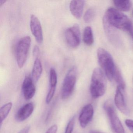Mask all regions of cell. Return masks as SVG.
<instances>
[{
    "instance_id": "cell-1",
    "label": "cell",
    "mask_w": 133,
    "mask_h": 133,
    "mask_svg": "<svg viewBox=\"0 0 133 133\" xmlns=\"http://www.w3.org/2000/svg\"><path fill=\"white\" fill-rule=\"evenodd\" d=\"M104 17L110 25L120 30L129 31L132 27L131 22L128 17L115 8H108Z\"/></svg>"
},
{
    "instance_id": "cell-2",
    "label": "cell",
    "mask_w": 133,
    "mask_h": 133,
    "mask_svg": "<svg viewBox=\"0 0 133 133\" xmlns=\"http://www.w3.org/2000/svg\"><path fill=\"white\" fill-rule=\"evenodd\" d=\"M106 76L98 68H95L92 75L90 85V93L92 98H97L102 96L105 92L107 87Z\"/></svg>"
},
{
    "instance_id": "cell-3",
    "label": "cell",
    "mask_w": 133,
    "mask_h": 133,
    "mask_svg": "<svg viewBox=\"0 0 133 133\" xmlns=\"http://www.w3.org/2000/svg\"><path fill=\"white\" fill-rule=\"evenodd\" d=\"M97 57L99 64L109 81H112L117 68L113 59L109 53L102 48L97 50Z\"/></svg>"
},
{
    "instance_id": "cell-4",
    "label": "cell",
    "mask_w": 133,
    "mask_h": 133,
    "mask_svg": "<svg viewBox=\"0 0 133 133\" xmlns=\"http://www.w3.org/2000/svg\"><path fill=\"white\" fill-rule=\"evenodd\" d=\"M31 43L30 36H25L22 38L17 43L15 54L17 63L20 68L23 67L27 61Z\"/></svg>"
},
{
    "instance_id": "cell-5",
    "label": "cell",
    "mask_w": 133,
    "mask_h": 133,
    "mask_svg": "<svg viewBox=\"0 0 133 133\" xmlns=\"http://www.w3.org/2000/svg\"><path fill=\"white\" fill-rule=\"evenodd\" d=\"M77 68L72 67L68 71L64 78L61 89L63 99L68 98L73 93L77 80Z\"/></svg>"
},
{
    "instance_id": "cell-6",
    "label": "cell",
    "mask_w": 133,
    "mask_h": 133,
    "mask_svg": "<svg viewBox=\"0 0 133 133\" xmlns=\"http://www.w3.org/2000/svg\"><path fill=\"white\" fill-rule=\"evenodd\" d=\"M104 108L109 117L111 128L114 133H125L123 125L112 104L107 103L105 104Z\"/></svg>"
},
{
    "instance_id": "cell-7",
    "label": "cell",
    "mask_w": 133,
    "mask_h": 133,
    "mask_svg": "<svg viewBox=\"0 0 133 133\" xmlns=\"http://www.w3.org/2000/svg\"><path fill=\"white\" fill-rule=\"evenodd\" d=\"M65 39L68 45L73 48L79 46L81 43V31L78 24L68 28L64 33Z\"/></svg>"
},
{
    "instance_id": "cell-8",
    "label": "cell",
    "mask_w": 133,
    "mask_h": 133,
    "mask_svg": "<svg viewBox=\"0 0 133 133\" xmlns=\"http://www.w3.org/2000/svg\"><path fill=\"white\" fill-rule=\"evenodd\" d=\"M30 27L31 32L38 43L43 42L42 28L40 21L35 15L32 14L30 17Z\"/></svg>"
},
{
    "instance_id": "cell-9",
    "label": "cell",
    "mask_w": 133,
    "mask_h": 133,
    "mask_svg": "<svg viewBox=\"0 0 133 133\" xmlns=\"http://www.w3.org/2000/svg\"><path fill=\"white\" fill-rule=\"evenodd\" d=\"M103 22L104 31L109 41L115 45H119L121 43L120 38L116 28L108 22L104 16Z\"/></svg>"
},
{
    "instance_id": "cell-10",
    "label": "cell",
    "mask_w": 133,
    "mask_h": 133,
    "mask_svg": "<svg viewBox=\"0 0 133 133\" xmlns=\"http://www.w3.org/2000/svg\"><path fill=\"white\" fill-rule=\"evenodd\" d=\"M22 91L24 97L26 100L31 99L35 94L36 88L31 77L26 76L22 85Z\"/></svg>"
},
{
    "instance_id": "cell-11",
    "label": "cell",
    "mask_w": 133,
    "mask_h": 133,
    "mask_svg": "<svg viewBox=\"0 0 133 133\" xmlns=\"http://www.w3.org/2000/svg\"><path fill=\"white\" fill-rule=\"evenodd\" d=\"M94 114V109L92 105L87 104L83 107L79 115V123L82 128H85L91 121Z\"/></svg>"
},
{
    "instance_id": "cell-12",
    "label": "cell",
    "mask_w": 133,
    "mask_h": 133,
    "mask_svg": "<svg viewBox=\"0 0 133 133\" xmlns=\"http://www.w3.org/2000/svg\"><path fill=\"white\" fill-rule=\"evenodd\" d=\"M121 89L117 86L115 94V105L120 111L125 115H128L129 114V110L127 107L124 96L122 93Z\"/></svg>"
},
{
    "instance_id": "cell-13",
    "label": "cell",
    "mask_w": 133,
    "mask_h": 133,
    "mask_svg": "<svg viewBox=\"0 0 133 133\" xmlns=\"http://www.w3.org/2000/svg\"><path fill=\"white\" fill-rule=\"evenodd\" d=\"M34 110V104L32 103H27L18 111L15 116V119L19 122L24 121L31 116Z\"/></svg>"
},
{
    "instance_id": "cell-14",
    "label": "cell",
    "mask_w": 133,
    "mask_h": 133,
    "mask_svg": "<svg viewBox=\"0 0 133 133\" xmlns=\"http://www.w3.org/2000/svg\"><path fill=\"white\" fill-rule=\"evenodd\" d=\"M85 1L82 0L71 1L70 4V10L72 15L77 19L81 17L83 14Z\"/></svg>"
},
{
    "instance_id": "cell-15",
    "label": "cell",
    "mask_w": 133,
    "mask_h": 133,
    "mask_svg": "<svg viewBox=\"0 0 133 133\" xmlns=\"http://www.w3.org/2000/svg\"><path fill=\"white\" fill-rule=\"evenodd\" d=\"M43 66L39 58H36L32 68L31 78L34 82H36L41 77L42 73Z\"/></svg>"
},
{
    "instance_id": "cell-16",
    "label": "cell",
    "mask_w": 133,
    "mask_h": 133,
    "mask_svg": "<svg viewBox=\"0 0 133 133\" xmlns=\"http://www.w3.org/2000/svg\"><path fill=\"white\" fill-rule=\"evenodd\" d=\"M113 3L116 8L120 11H129L132 5L131 1L128 0H116L114 1Z\"/></svg>"
},
{
    "instance_id": "cell-17",
    "label": "cell",
    "mask_w": 133,
    "mask_h": 133,
    "mask_svg": "<svg viewBox=\"0 0 133 133\" xmlns=\"http://www.w3.org/2000/svg\"><path fill=\"white\" fill-rule=\"evenodd\" d=\"M83 39L84 43L88 46H91L94 42V37L92 29L90 26L85 28L83 32Z\"/></svg>"
},
{
    "instance_id": "cell-18",
    "label": "cell",
    "mask_w": 133,
    "mask_h": 133,
    "mask_svg": "<svg viewBox=\"0 0 133 133\" xmlns=\"http://www.w3.org/2000/svg\"><path fill=\"white\" fill-rule=\"evenodd\" d=\"M12 103L8 102L2 107L0 109V117H1V126L3 121L7 117L12 107Z\"/></svg>"
},
{
    "instance_id": "cell-19",
    "label": "cell",
    "mask_w": 133,
    "mask_h": 133,
    "mask_svg": "<svg viewBox=\"0 0 133 133\" xmlns=\"http://www.w3.org/2000/svg\"><path fill=\"white\" fill-rule=\"evenodd\" d=\"M114 79L117 83V86L119 87L121 90H124L125 88V83L124 81L122 75L121 74L117 68L116 72L114 74Z\"/></svg>"
},
{
    "instance_id": "cell-20",
    "label": "cell",
    "mask_w": 133,
    "mask_h": 133,
    "mask_svg": "<svg viewBox=\"0 0 133 133\" xmlns=\"http://www.w3.org/2000/svg\"><path fill=\"white\" fill-rule=\"evenodd\" d=\"M95 16V11L92 8L88 9L85 13L84 20L85 23H89L92 21Z\"/></svg>"
},
{
    "instance_id": "cell-21",
    "label": "cell",
    "mask_w": 133,
    "mask_h": 133,
    "mask_svg": "<svg viewBox=\"0 0 133 133\" xmlns=\"http://www.w3.org/2000/svg\"><path fill=\"white\" fill-rule=\"evenodd\" d=\"M57 75L54 68H52L50 71V87H56L57 84Z\"/></svg>"
},
{
    "instance_id": "cell-22",
    "label": "cell",
    "mask_w": 133,
    "mask_h": 133,
    "mask_svg": "<svg viewBox=\"0 0 133 133\" xmlns=\"http://www.w3.org/2000/svg\"><path fill=\"white\" fill-rule=\"evenodd\" d=\"M75 117H73L68 123L65 130V133H72L75 124Z\"/></svg>"
},
{
    "instance_id": "cell-23",
    "label": "cell",
    "mask_w": 133,
    "mask_h": 133,
    "mask_svg": "<svg viewBox=\"0 0 133 133\" xmlns=\"http://www.w3.org/2000/svg\"><path fill=\"white\" fill-rule=\"evenodd\" d=\"M56 89V87H50V89L46 98V104H49L55 94Z\"/></svg>"
},
{
    "instance_id": "cell-24",
    "label": "cell",
    "mask_w": 133,
    "mask_h": 133,
    "mask_svg": "<svg viewBox=\"0 0 133 133\" xmlns=\"http://www.w3.org/2000/svg\"><path fill=\"white\" fill-rule=\"evenodd\" d=\"M125 124L130 130L133 132V120L127 119L125 121Z\"/></svg>"
},
{
    "instance_id": "cell-25",
    "label": "cell",
    "mask_w": 133,
    "mask_h": 133,
    "mask_svg": "<svg viewBox=\"0 0 133 133\" xmlns=\"http://www.w3.org/2000/svg\"><path fill=\"white\" fill-rule=\"evenodd\" d=\"M57 129L58 127L57 125L56 124H54L49 128L45 133H57Z\"/></svg>"
},
{
    "instance_id": "cell-26",
    "label": "cell",
    "mask_w": 133,
    "mask_h": 133,
    "mask_svg": "<svg viewBox=\"0 0 133 133\" xmlns=\"http://www.w3.org/2000/svg\"><path fill=\"white\" fill-rule=\"evenodd\" d=\"M39 52H40V50L38 46L37 45L35 46L33 49V55L34 57H36V59L38 57Z\"/></svg>"
},
{
    "instance_id": "cell-27",
    "label": "cell",
    "mask_w": 133,
    "mask_h": 133,
    "mask_svg": "<svg viewBox=\"0 0 133 133\" xmlns=\"http://www.w3.org/2000/svg\"><path fill=\"white\" fill-rule=\"evenodd\" d=\"M30 129V127L29 126H27L22 129L18 133H29Z\"/></svg>"
},
{
    "instance_id": "cell-28",
    "label": "cell",
    "mask_w": 133,
    "mask_h": 133,
    "mask_svg": "<svg viewBox=\"0 0 133 133\" xmlns=\"http://www.w3.org/2000/svg\"><path fill=\"white\" fill-rule=\"evenodd\" d=\"M129 31L130 32V34L131 35L133 38V26H132V27L131 28Z\"/></svg>"
},
{
    "instance_id": "cell-29",
    "label": "cell",
    "mask_w": 133,
    "mask_h": 133,
    "mask_svg": "<svg viewBox=\"0 0 133 133\" xmlns=\"http://www.w3.org/2000/svg\"><path fill=\"white\" fill-rule=\"evenodd\" d=\"M89 133H104L97 130H91Z\"/></svg>"
},
{
    "instance_id": "cell-30",
    "label": "cell",
    "mask_w": 133,
    "mask_h": 133,
    "mask_svg": "<svg viewBox=\"0 0 133 133\" xmlns=\"http://www.w3.org/2000/svg\"><path fill=\"white\" fill-rule=\"evenodd\" d=\"M6 1V0H0V6H1Z\"/></svg>"
},
{
    "instance_id": "cell-31",
    "label": "cell",
    "mask_w": 133,
    "mask_h": 133,
    "mask_svg": "<svg viewBox=\"0 0 133 133\" xmlns=\"http://www.w3.org/2000/svg\"></svg>"
}]
</instances>
